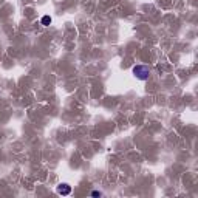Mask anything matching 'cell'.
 Returning a JSON list of instances; mask_svg holds the SVG:
<instances>
[{"label":"cell","instance_id":"1","mask_svg":"<svg viewBox=\"0 0 198 198\" xmlns=\"http://www.w3.org/2000/svg\"><path fill=\"white\" fill-rule=\"evenodd\" d=\"M133 74L138 79L146 81L150 76V70H149V67H146V65H136V67H133Z\"/></svg>","mask_w":198,"mask_h":198},{"label":"cell","instance_id":"3","mask_svg":"<svg viewBox=\"0 0 198 198\" xmlns=\"http://www.w3.org/2000/svg\"><path fill=\"white\" fill-rule=\"evenodd\" d=\"M50 23H51V17H50V16H43V17H42V25H43V27H48Z\"/></svg>","mask_w":198,"mask_h":198},{"label":"cell","instance_id":"2","mask_svg":"<svg viewBox=\"0 0 198 198\" xmlns=\"http://www.w3.org/2000/svg\"><path fill=\"white\" fill-rule=\"evenodd\" d=\"M70 192H71V186L67 184V183L57 186V193H60V195H68Z\"/></svg>","mask_w":198,"mask_h":198}]
</instances>
